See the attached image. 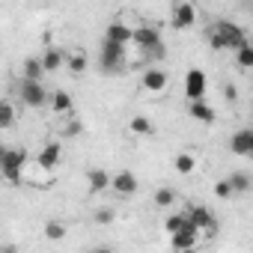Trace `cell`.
Returning <instances> with one entry per match:
<instances>
[{
	"label": "cell",
	"instance_id": "6da1fadb",
	"mask_svg": "<svg viewBox=\"0 0 253 253\" xmlns=\"http://www.w3.org/2000/svg\"><path fill=\"white\" fill-rule=\"evenodd\" d=\"M131 42L140 48V54H143L146 63H161L167 57V48H164V39H161V30L158 27H149V24L134 27L131 30Z\"/></svg>",
	"mask_w": 253,
	"mask_h": 253
},
{
	"label": "cell",
	"instance_id": "7a4b0ae2",
	"mask_svg": "<svg viewBox=\"0 0 253 253\" xmlns=\"http://www.w3.org/2000/svg\"><path fill=\"white\" fill-rule=\"evenodd\" d=\"M244 42H250V39L235 21H217L214 27H209V45L214 51H235Z\"/></svg>",
	"mask_w": 253,
	"mask_h": 253
},
{
	"label": "cell",
	"instance_id": "3957f363",
	"mask_svg": "<svg viewBox=\"0 0 253 253\" xmlns=\"http://www.w3.org/2000/svg\"><path fill=\"white\" fill-rule=\"evenodd\" d=\"M27 161H30L27 149L6 146V155H3V161H0V173H3V179H6V182L21 185V182H24V167H27Z\"/></svg>",
	"mask_w": 253,
	"mask_h": 253
},
{
	"label": "cell",
	"instance_id": "277c9868",
	"mask_svg": "<svg viewBox=\"0 0 253 253\" xmlns=\"http://www.w3.org/2000/svg\"><path fill=\"white\" fill-rule=\"evenodd\" d=\"M125 60H128V54H125V45H116V42H101V57H98V63H101V72H122L125 69Z\"/></svg>",
	"mask_w": 253,
	"mask_h": 253
},
{
	"label": "cell",
	"instance_id": "5b68a950",
	"mask_svg": "<svg viewBox=\"0 0 253 253\" xmlns=\"http://www.w3.org/2000/svg\"><path fill=\"white\" fill-rule=\"evenodd\" d=\"M15 86H18L21 104H27V107H45V104H48V89L42 86V81H27V78H21Z\"/></svg>",
	"mask_w": 253,
	"mask_h": 253
},
{
	"label": "cell",
	"instance_id": "8992f818",
	"mask_svg": "<svg viewBox=\"0 0 253 253\" xmlns=\"http://www.w3.org/2000/svg\"><path fill=\"white\" fill-rule=\"evenodd\" d=\"M188 217H191V223H194V229L200 235H214L220 229V223H217V217H214V211L209 206H191Z\"/></svg>",
	"mask_w": 253,
	"mask_h": 253
},
{
	"label": "cell",
	"instance_id": "52a82bcc",
	"mask_svg": "<svg viewBox=\"0 0 253 253\" xmlns=\"http://www.w3.org/2000/svg\"><path fill=\"white\" fill-rule=\"evenodd\" d=\"M167 84H170V75H167L161 66H149V69L143 72V78H140V86H143L149 95H161V92L167 89Z\"/></svg>",
	"mask_w": 253,
	"mask_h": 253
},
{
	"label": "cell",
	"instance_id": "ba28073f",
	"mask_svg": "<svg viewBox=\"0 0 253 253\" xmlns=\"http://www.w3.org/2000/svg\"><path fill=\"white\" fill-rule=\"evenodd\" d=\"M113 194H119V197H134L137 194V188H140V182H137V176L131 173V170H119V173H113L110 176V185H107Z\"/></svg>",
	"mask_w": 253,
	"mask_h": 253
},
{
	"label": "cell",
	"instance_id": "9c48e42d",
	"mask_svg": "<svg viewBox=\"0 0 253 253\" xmlns=\"http://www.w3.org/2000/svg\"><path fill=\"white\" fill-rule=\"evenodd\" d=\"M194 21H197L194 3H188V0H179V3L173 6V12H170V24H173L176 30H188V27H194Z\"/></svg>",
	"mask_w": 253,
	"mask_h": 253
},
{
	"label": "cell",
	"instance_id": "30bf717a",
	"mask_svg": "<svg viewBox=\"0 0 253 253\" xmlns=\"http://www.w3.org/2000/svg\"><path fill=\"white\" fill-rule=\"evenodd\" d=\"M60 161H63V143H57V140L45 143V146L39 149V155H36V164H39L42 170H54Z\"/></svg>",
	"mask_w": 253,
	"mask_h": 253
},
{
	"label": "cell",
	"instance_id": "8fae6325",
	"mask_svg": "<svg viewBox=\"0 0 253 253\" xmlns=\"http://www.w3.org/2000/svg\"><path fill=\"white\" fill-rule=\"evenodd\" d=\"M206 86H209L206 72L191 69V72L185 75V92H188V98H206Z\"/></svg>",
	"mask_w": 253,
	"mask_h": 253
},
{
	"label": "cell",
	"instance_id": "7c38bea8",
	"mask_svg": "<svg viewBox=\"0 0 253 253\" xmlns=\"http://www.w3.org/2000/svg\"><path fill=\"white\" fill-rule=\"evenodd\" d=\"M229 152L235 155H253V128H238L232 137H229Z\"/></svg>",
	"mask_w": 253,
	"mask_h": 253
},
{
	"label": "cell",
	"instance_id": "4fadbf2b",
	"mask_svg": "<svg viewBox=\"0 0 253 253\" xmlns=\"http://www.w3.org/2000/svg\"><path fill=\"white\" fill-rule=\"evenodd\" d=\"M131 30H134V27H131V24H125V21H110L107 30H104V39L128 48V45H131Z\"/></svg>",
	"mask_w": 253,
	"mask_h": 253
},
{
	"label": "cell",
	"instance_id": "5bb4252c",
	"mask_svg": "<svg viewBox=\"0 0 253 253\" xmlns=\"http://www.w3.org/2000/svg\"><path fill=\"white\" fill-rule=\"evenodd\" d=\"M188 113H191V119H197V122H206V125H211L214 119H217V110L206 101V98H191V104H188Z\"/></svg>",
	"mask_w": 253,
	"mask_h": 253
},
{
	"label": "cell",
	"instance_id": "9a60e30c",
	"mask_svg": "<svg viewBox=\"0 0 253 253\" xmlns=\"http://www.w3.org/2000/svg\"><path fill=\"white\" fill-rule=\"evenodd\" d=\"M200 244V232L197 229H182V232H170V247L173 250H194Z\"/></svg>",
	"mask_w": 253,
	"mask_h": 253
},
{
	"label": "cell",
	"instance_id": "2e32d148",
	"mask_svg": "<svg viewBox=\"0 0 253 253\" xmlns=\"http://www.w3.org/2000/svg\"><path fill=\"white\" fill-rule=\"evenodd\" d=\"M39 60H42V66H45V75H51V72H60V69L66 66V51H63V48L48 45V48H45V54H42Z\"/></svg>",
	"mask_w": 253,
	"mask_h": 253
},
{
	"label": "cell",
	"instance_id": "e0dca14e",
	"mask_svg": "<svg viewBox=\"0 0 253 253\" xmlns=\"http://www.w3.org/2000/svg\"><path fill=\"white\" fill-rule=\"evenodd\" d=\"M86 185H89V194H101L110 185V173L101 167H92V170H86Z\"/></svg>",
	"mask_w": 253,
	"mask_h": 253
},
{
	"label": "cell",
	"instance_id": "ac0fdd59",
	"mask_svg": "<svg viewBox=\"0 0 253 253\" xmlns=\"http://www.w3.org/2000/svg\"><path fill=\"white\" fill-rule=\"evenodd\" d=\"M15 122H18V110H15V104L6 101V98H0V131L15 128Z\"/></svg>",
	"mask_w": 253,
	"mask_h": 253
},
{
	"label": "cell",
	"instance_id": "d6986e66",
	"mask_svg": "<svg viewBox=\"0 0 253 253\" xmlns=\"http://www.w3.org/2000/svg\"><path fill=\"white\" fill-rule=\"evenodd\" d=\"M48 104H51V110L54 113H72V95L69 92H63V89H57V92H51L48 95Z\"/></svg>",
	"mask_w": 253,
	"mask_h": 253
},
{
	"label": "cell",
	"instance_id": "ffe728a7",
	"mask_svg": "<svg viewBox=\"0 0 253 253\" xmlns=\"http://www.w3.org/2000/svg\"><path fill=\"white\" fill-rule=\"evenodd\" d=\"M226 182H229L232 194H247V191H250V185H253L250 173H244V170H235V173H229V176H226Z\"/></svg>",
	"mask_w": 253,
	"mask_h": 253
},
{
	"label": "cell",
	"instance_id": "44dd1931",
	"mask_svg": "<svg viewBox=\"0 0 253 253\" xmlns=\"http://www.w3.org/2000/svg\"><path fill=\"white\" fill-rule=\"evenodd\" d=\"M86 66H89V60H86L84 51H72V54H66V69H69L72 75H84Z\"/></svg>",
	"mask_w": 253,
	"mask_h": 253
},
{
	"label": "cell",
	"instance_id": "7402d4cb",
	"mask_svg": "<svg viewBox=\"0 0 253 253\" xmlns=\"http://www.w3.org/2000/svg\"><path fill=\"white\" fill-rule=\"evenodd\" d=\"M21 69H24V78H27V81H42V78H45V66H42L39 57H27V60L21 63Z\"/></svg>",
	"mask_w": 253,
	"mask_h": 253
},
{
	"label": "cell",
	"instance_id": "603a6c76",
	"mask_svg": "<svg viewBox=\"0 0 253 253\" xmlns=\"http://www.w3.org/2000/svg\"><path fill=\"white\" fill-rule=\"evenodd\" d=\"M164 226H167V232H182V229H194V223H191L188 211H176V214H170Z\"/></svg>",
	"mask_w": 253,
	"mask_h": 253
},
{
	"label": "cell",
	"instance_id": "cb8c5ba5",
	"mask_svg": "<svg viewBox=\"0 0 253 253\" xmlns=\"http://www.w3.org/2000/svg\"><path fill=\"white\" fill-rule=\"evenodd\" d=\"M128 128H131L137 137H152V134H155V125H152V119H146V116H134V119L128 122Z\"/></svg>",
	"mask_w": 253,
	"mask_h": 253
},
{
	"label": "cell",
	"instance_id": "d4e9b609",
	"mask_svg": "<svg viewBox=\"0 0 253 253\" xmlns=\"http://www.w3.org/2000/svg\"><path fill=\"white\" fill-rule=\"evenodd\" d=\"M173 167H176V173L188 176V173H194V167H197V158H194L191 152H179V155H176V161H173Z\"/></svg>",
	"mask_w": 253,
	"mask_h": 253
},
{
	"label": "cell",
	"instance_id": "484cf974",
	"mask_svg": "<svg viewBox=\"0 0 253 253\" xmlns=\"http://www.w3.org/2000/svg\"><path fill=\"white\" fill-rule=\"evenodd\" d=\"M152 200H155L158 209H170V206H176V191L173 188H158Z\"/></svg>",
	"mask_w": 253,
	"mask_h": 253
},
{
	"label": "cell",
	"instance_id": "4316f807",
	"mask_svg": "<svg viewBox=\"0 0 253 253\" xmlns=\"http://www.w3.org/2000/svg\"><path fill=\"white\" fill-rule=\"evenodd\" d=\"M235 63H238L241 69H250V66H253V48H250V42H244V45L235 48Z\"/></svg>",
	"mask_w": 253,
	"mask_h": 253
},
{
	"label": "cell",
	"instance_id": "83f0119b",
	"mask_svg": "<svg viewBox=\"0 0 253 253\" xmlns=\"http://www.w3.org/2000/svg\"><path fill=\"white\" fill-rule=\"evenodd\" d=\"M45 235H48L51 241L66 238V223H63V220H48V223H45Z\"/></svg>",
	"mask_w": 253,
	"mask_h": 253
},
{
	"label": "cell",
	"instance_id": "f1b7e54d",
	"mask_svg": "<svg viewBox=\"0 0 253 253\" xmlns=\"http://www.w3.org/2000/svg\"><path fill=\"white\" fill-rule=\"evenodd\" d=\"M214 197H217V200H232V197H235L226 179H220V182H214Z\"/></svg>",
	"mask_w": 253,
	"mask_h": 253
},
{
	"label": "cell",
	"instance_id": "f546056e",
	"mask_svg": "<svg viewBox=\"0 0 253 253\" xmlns=\"http://www.w3.org/2000/svg\"><path fill=\"white\" fill-rule=\"evenodd\" d=\"M81 131H84V125H81L78 119H72V122H66V125H63V131H60V134H63V137H78Z\"/></svg>",
	"mask_w": 253,
	"mask_h": 253
},
{
	"label": "cell",
	"instance_id": "4dcf8cb0",
	"mask_svg": "<svg viewBox=\"0 0 253 253\" xmlns=\"http://www.w3.org/2000/svg\"><path fill=\"white\" fill-rule=\"evenodd\" d=\"M113 209H98L95 211V223H101V226H107V223H113Z\"/></svg>",
	"mask_w": 253,
	"mask_h": 253
},
{
	"label": "cell",
	"instance_id": "1f68e13d",
	"mask_svg": "<svg viewBox=\"0 0 253 253\" xmlns=\"http://www.w3.org/2000/svg\"><path fill=\"white\" fill-rule=\"evenodd\" d=\"M223 95H226V101H235V95H238V92H235V86H226V89H223Z\"/></svg>",
	"mask_w": 253,
	"mask_h": 253
},
{
	"label": "cell",
	"instance_id": "d6a6232c",
	"mask_svg": "<svg viewBox=\"0 0 253 253\" xmlns=\"http://www.w3.org/2000/svg\"><path fill=\"white\" fill-rule=\"evenodd\" d=\"M3 155H6V146H3V143H0V161H3Z\"/></svg>",
	"mask_w": 253,
	"mask_h": 253
}]
</instances>
